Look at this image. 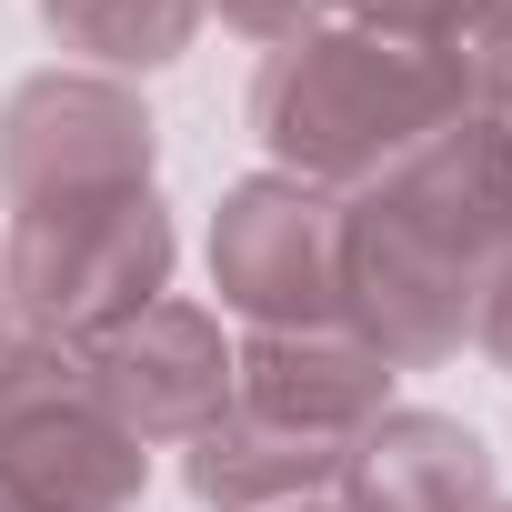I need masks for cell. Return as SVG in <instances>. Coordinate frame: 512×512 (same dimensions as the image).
Returning <instances> with one entry per match:
<instances>
[{"label":"cell","mask_w":512,"mask_h":512,"mask_svg":"<svg viewBox=\"0 0 512 512\" xmlns=\"http://www.w3.org/2000/svg\"><path fill=\"white\" fill-rule=\"evenodd\" d=\"M452 101L462 91L422 41H372V31L292 41L262 71V131L282 161H312V171H372L382 151L442 131Z\"/></svg>","instance_id":"cell-1"},{"label":"cell","mask_w":512,"mask_h":512,"mask_svg":"<svg viewBox=\"0 0 512 512\" xmlns=\"http://www.w3.org/2000/svg\"><path fill=\"white\" fill-rule=\"evenodd\" d=\"M51 21L81 31L101 61H171L191 31V0H51Z\"/></svg>","instance_id":"cell-5"},{"label":"cell","mask_w":512,"mask_h":512,"mask_svg":"<svg viewBox=\"0 0 512 512\" xmlns=\"http://www.w3.org/2000/svg\"><path fill=\"white\" fill-rule=\"evenodd\" d=\"M332 221L322 201H302L292 181H251L231 191L221 231H211V272L241 312H262V322H292V312H322L332 292Z\"/></svg>","instance_id":"cell-3"},{"label":"cell","mask_w":512,"mask_h":512,"mask_svg":"<svg viewBox=\"0 0 512 512\" xmlns=\"http://www.w3.org/2000/svg\"><path fill=\"white\" fill-rule=\"evenodd\" d=\"M171 262V231L151 211V191H81V201H31L21 241H11V282L51 332H101L121 312H151Z\"/></svg>","instance_id":"cell-2"},{"label":"cell","mask_w":512,"mask_h":512,"mask_svg":"<svg viewBox=\"0 0 512 512\" xmlns=\"http://www.w3.org/2000/svg\"><path fill=\"white\" fill-rule=\"evenodd\" d=\"M352 502L362 512H462L482 502V442L452 422H392V452L372 442L352 462Z\"/></svg>","instance_id":"cell-4"}]
</instances>
